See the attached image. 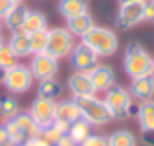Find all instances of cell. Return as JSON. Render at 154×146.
<instances>
[{
    "mask_svg": "<svg viewBox=\"0 0 154 146\" xmlns=\"http://www.w3.org/2000/svg\"><path fill=\"white\" fill-rule=\"evenodd\" d=\"M152 62L154 59L148 55V51L139 43H129L125 47L123 55V68L129 78H139V76L152 74Z\"/></svg>",
    "mask_w": 154,
    "mask_h": 146,
    "instance_id": "obj_1",
    "label": "cell"
},
{
    "mask_svg": "<svg viewBox=\"0 0 154 146\" xmlns=\"http://www.w3.org/2000/svg\"><path fill=\"white\" fill-rule=\"evenodd\" d=\"M105 97H103V103L107 105L109 113H111V119H117V121H123L127 119L129 115H135L137 113V107L133 103V97L129 94V90H125L123 86L119 84H113L111 88L103 92Z\"/></svg>",
    "mask_w": 154,
    "mask_h": 146,
    "instance_id": "obj_2",
    "label": "cell"
},
{
    "mask_svg": "<svg viewBox=\"0 0 154 146\" xmlns=\"http://www.w3.org/2000/svg\"><path fill=\"white\" fill-rule=\"evenodd\" d=\"M80 39H82L84 45L90 47L98 56H111L119 49V37L115 35V31L107 29V27H102V26H94Z\"/></svg>",
    "mask_w": 154,
    "mask_h": 146,
    "instance_id": "obj_3",
    "label": "cell"
},
{
    "mask_svg": "<svg viewBox=\"0 0 154 146\" xmlns=\"http://www.w3.org/2000/svg\"><path fill=\"white\" fill-rule=\"evenodd\" d=\"M80 107V115L84 121L92 125V127H103L111 121V113H109L107 105L103 103V99H100L98 96H88V97H78L76 99Z\"/></svg>",
    "mask_w": 154,
    "mask_h": 146,
    "instance_id": "obj_4",
    "label": "cell"
},
{
    "mask_svg": "<svg viewBox=\"0 0 154 146\" xmlns=\"http://www.w3.org/2000/svg\"><path fill=\"white\" fill-rule=\"evenodd\" d=\"M74 35L66 27H53L47 31V47L45 53H49L55 59H66L70 51L74 49Z\"/></svg>",
    "mask_w": 154,
    "mask_h": 146,
    "instance_id": "obj_5",
    "label": "cell"
},
{
    "mask_svg": "<svg viewBox=\"0 0 154 146\" xmlns=\"http://www.w3.org/2000/svg\"><path fill=\"white\" fill-rule=\"evenodd\" d=\"M33 74H31L29 66H23V64H14L12 68H8L6 74L2 78V84L6 86L8 92L16 96H22L26 92H29L31 84H33Z\"/></svg>",
    "mask_w": 154,
    "mask_h": 146,
    "instance_id": "obj_6",
    "label": "cell"
},
{
    "mask_svg": "<svg viewBox=\"0 0 154 146\" xmlns=\"http://www.w3.org/2000/svg\"><path fill=\"white\" fill-rule=\"evenodd\" d=\"M144 22V2H123L117 10L115 23L119 29H133Z\"/></svg>",
    "mask_w": 154,
    "mask_h": 146,
    "instance_id": "obj_7",
    "label": "cell"
},
{
    "mask_svg": "<svg viewBox=\"0 0 154 146\" xmlns=\"http://www.w3.org/2000/svg\"><path fill=\"white\" fill-rule=\"evenodd\" d=\"M29 70L33 74L35 80H51L57 76L59 72V59L51 56L49 53H39V55H33L29 62Z\"/></svg>",
    "mask_w": 154,
    "mask_h": 146,
    "instance_id": "obj_8",
    "label": "cell"
},
{
    "mask_svg": "<svg viewBox=\"0 0 154 146\" xmlns=\"http://www.w3.org/2000/svg\"><path fill=\"white\" fill-rule=\"evenodd\" d=\"M55 103H57L55 99H45L41 96H37L33 99V103H31L27 113L39 125V129H45V127L55 123Z\"/></svg>",
    "mask_w": 154,
    "mask_h": 146,
    "instance_id": "obj_9",
    "label": "cell"
},
{
    "mask_svg": "<svg viewBox=\"0 0 154 146\" xmlns=\"http://www.w3.org/2000/svg\"><path fill=\"white\" fill-rule=\"evenodd\" d=\"M68 59H70V64H72L74 70H78V72H90L92 68L98 64L100 56L96 55L90 47H86L82 41H80L78 45H74V49L70 51Z\"/></svg>",
    "mask_w": 154,
    "mask_h": 146,
    "instance_id": "obj_10",
    "label": "cell"
},
{
    "mask_svg": "<svg viewBox=\"0 0 154 146\" xmlns=\"http://www.w3.org/2000/svg\"><path fill=\"white\" fill-rule=\"evenodd\" d=\"M68 90H70L72 99L98 94L94 84H92V80H90V76H88V72H78V70H74V74H70V78H68Z\"/></svg>",
    "mask_w": 154,
    "mask_h": 146,
    "instance_id": "obj_11",
    "label": "cell"
},
{
    "mask_svg": "<svg viewBox=\"0 0 154 146\" xmlns=\"http://www.w3.org/2000/svg\"><path fill=\"white\" fill-rule=\"evenodd\" d=\"M88 76H90L96 92H105L107 88H111L113 84H115V72H113V68L109 66V64H100L98 62L88 72Z\"/></svg>",
    "mask_w": 154,
    "mask_h": 146,
    "instance_id": "obj_12",
    "label": "cell"
},
{
    "mask_svg": "<svg viewBox=\"0 0 154 146\" xmlns=\"http://www.w3.org/2000/svg\"><path fill=\"white\" fill-rule=\"evenodd\" d=\"M129 94L133 99L137 101H146L154 97V76L146 74V76H139V78H131V88Z\"/></svg>",
    "mask_w": 154,
    "mask_h": 146,
    "instance_id": "obj_13",
    "label": "cell"
},
{
    "mask_svg": "<svg viewBox=\"0 0 154 146\" xmlns=\"http://www.w3.org/2000/svg\"><path fill=\"white\" fill-rule=\"evenodd\" d=\"M80 107L76 99H60L55 103V121H63V123H74L80 119Z\"/></svg>",
    "mask_w": 154,
    "mask_h": 146,
    "instance_id": "obj_14",
    "label": "cell"
},
{
    "mask_svg": "<svg viewBox=\"0 0 154 146\" xmlns=\"http://www.w3.org/2000/svg\"><path fill=\"white\" fill-rule=\"evenodd\" d=\"M137 121L143 132H154V99L139 101L137 105Z\"/></svg>",
    "mask_w": 154,
    "mask_h": 146,
    "instance_id": "obj_15",
    "label": "cell"
},
{
    "mask_svg": "<svg viewBox=\"0 0 154 146\" xmlns=\"http://www.w3.org/2000/svg\"><path fill=\"white\" fill-rule=\"evenodd\" d=\"M94 18H92V14H80V16H74V18H68L66 20V29L70 31L74 37H82V35H86L88 31L94 27Z\"/></svg>",
    "mask_w": 154,
    "mask_h": 146,
    "instance_id": "obj_16",
    "label": "cell"
},
{
    "mask_svg": "<svg viewBox=\"0 0 154 146\" xmlns=\"http://www.w3.org/2000/svg\"><path fill=\"white\" fill-rule=\"evenodd\" d=\"M8 47L12 49V53H14L18 59H20V56L31 55V53H29V33H26L22 27L16 29V31H12L10 41H8Z\"/></svg>",
    "mask_w": 154,
    "mask_h": 146,
    "instance_id": "obj_17",
    "label": "cell"
},
{
    "mask_svg": "<svg viewBox=\"0 0 154 146\" xmlns=\"http://www.w3.org/2000/svg\"><path fill=\"white\" fill-rule=\"evenodd\" d=\"M57 8H59V14L68 20V18H74V16L86 14L88 0H59Z\"/></svg>",
    "mask_w": 154,
    "mask_h": 146,
    "instance_id": "obj_18",
    "label": "cell"
},
{
    "mask_svg": "<svg viewBox=\"0 0 154 146\" xmlns=\"http://www.w3.org/2000/svg\"><path fill=\"white\" fill-rule=\"evenodd\" d=\"M22 29L26 31V33H33V31L47 29V16L43 14V12H37V10H27Z\"/></svg>",
    "mask_w": 154,
    "mask_h": 146,
    "instance_id": "obj_19",
    "label": "cell"
},
{
    "mask_svg": "<svg viewBox=\"0 0 154 146\" xmlns=\"http://www.w3.org/2000/svg\"><path fill=\"white\" fill-rule=\"evenodd\" d=\"M12 121H14V123L18 125V127L22 129L23 132H26L27 138H29V136L41 135V129H39V125L35 123L33 119H31V115H29L27 111H18L16 115H12Z\"/></svg>",
    "mask_w": 154,
    "mask_h": 146,
    "instance_id": "obj_20",
    "label": "cell"
},
{
    "mask_svg": "<svg viewBox=\"0 0 154 146\" xmlns=\"http://www.w3.org/2000/svg\"><path fill=\"white\" fill-rule=\"evenodd\" d=\"M26 14H27V8L23 6V4H16V6L2 18V22L10 31H16V29H20V27L23 26Z\"/></svg>",
    "mask_w": 154,
    "mask_h": 146,
    "instance_id": "obj_21",
    "label": "cell"
},
{
    "mask_svg": "<svg viewBox=\"0 0 154 146\" xmlns=\"http://www.w3.org/2000/svg\"><path fill=\"white\" fill-rule=\"evenodd\" d=\"M90 135H92V125L88 123V121H84L82 117L76 119L74 123H70V127H68V136H70L76 144H80L82 140H86Z\"/></svg>",
    "mask_w": 154,
    "mask_h": 146,
    "instance_id": "obj_22",
    "label": "cell"
},
{
    "mask_svg": "<svg viewBox=\"0 0 154 146\" xmlns=\"http://www.w3.org/2000/svg\"><path fill=\"white\" fill-rule=\"evenodd\" d=\"M2 125H4V129H6V132H8V138H10L12 146H23V144H26L27 135L14 123V121H12V117H8Z\"/></svg>",
    "mask_w": 154,
    "mask_h": 146,
    "instance_id": "obj_23",
    "label": "cell"
},
{
    "mask_svg": "<svg viewBox=\"0 0 154 146\" xmlns=\"http://www.w3.org/2000/svg\"><path fill=\"white\" fill-rule=\"evenodd\" d=\"M60 92H63V88H60V84L57 82L55 78L41 80L39 86H37V96L45 97V99H57V97L60 96Z\"/></svg>",
    "mask_w": 154,
    "mask_h": 146,
    "instance_id": "obj_24",
    "label": "cell"
},
{
    "mask_svg": "<svg viewBox=\"0 0 154 146\" xmlns=\"http://www.w3.org/2000/svg\"><path fill=\"white\" fill-rule=\"evenodd\" d=\"M109 146H137V136L127 129H119V131L111 132L107 136Z\"/></svg>",
    "mask_w": 154,
    "mask_h": 146,
    "instance_id": "obj_25",
    "label": "cell"
},
{
    "mask_svg": "<svg viewBox=\"0 0 154 146\" xmlns=\"http://www.w3.org/2000/svg\"><path fill=\"white\" fill-rule=\"evenodd\" d=\"M47 31H49V29H41V31H33V33H29V53H31V55L45 53Z\"/></svg>",
    "mask_w": 154,
    "mask_h": 146,
    "instance_id": "obj_26",
    "label": "cell"
},
{
    "mask_svg": "<svg viewBox=\"0 0 154 146\" xmlns=\"http://www.w3.org/2000/svg\"><path fill=\"white\" fill-rule=\"evenodd\" d=\"M16 60H18V56L12 53V49L8 47V43H2V45H0V66H2L4 70H8V68H12L14 64H18Z\"/></svg>",
    "mask_w": 154,
    "mask_h": 146,
    "instance_id": "obj_27",
    "label": "cell"
},
{
    "mask_svg": "<svg viewBox=\"0 0 154 146\" xmlns=\"http://www.w3.org/2000/svg\"><path fill=\"white\" fill-rule=\"evenodd\" d=\"M18 111H20V107H18V101H16L14 97H2V99H0V115H2L4 119L16 115Z\"/></svg>",
    "mask_w": 154,
    "mask_h": 146,
    "instance_id": "obj_28",
    "label": "cell"
},
{
    "mask_svg": "<svg viewBox=\"0 0 154 146\" xmlns=\"http://www.w3.org/2000/svg\"><path fill=\"white\" fill-rule=\"evenodd\" d=\"M41 136H43L45 140H49V142L55 146V144H57V140H59L60 136H63V132H60L59 129L55 127V125H49V127L41 129Z\"/></svg>",
    "mask_w": 154,
    "mask_h": 146,
    "instance_id": "obj_29",
    "label": "cell"
},
{
    "mask_svg": "<svg viewBox=\"0 0 154 146\" xmlns=\"http://www.w3.org/2000/svg\"><path fill=\"white\" fill-rule=\"evenodd\" d=\"M78 146H109V140H107V136H103V135H90Z\"/></svg>",
    "mask_w": 154,
    "mask_h": 146,
    "instance_id": "obj_30",
    "label": "cell"
},
{
    "mask_svg": "<svg viewBox=\"0 0 154 146\" xmlns=\"http://www.w3.org/2000/svg\"><path fill=\"white\" fill-rule=\"evenodd\" d=\"M26 146H53L49 140H45L41 135H37V136H29V138L26 140Z\"/></svg>",
    "mask_w": 154,
    "mask_h": 146,
    "instance_id": "obj_31",
    "label": "cell"
},
{
    "mask_svg": "<svg viewBox=\"0 0 154 146\" xmlns=\"http://www.w3.org/2000/svg\"><path fill=\"white\" fill-rule=\"evenodd\" d=\"M14 6H16V4L12 2V0H0V20H2Z\"/></svg>",
    "mask_w": 154,
    "mask_h": 146,
    "instance_id": "obj_32",
    "label": "cell"
},
{
    "mask_svg": "<svg viewBox=\"0 0 154 146\" xmlns=\"http://www.w3.org/2000/svg\"><path fill=\"white\" fill-rule=\"evenodd\" d=\"M144 20H150V22H154V0L144 2Z\"/></svg>",
    "mask_w": 154,
    "mask_h": 146,
    "instance_id": "obj_33",
    "label": "cell"
},
{
    "mask_svg": "<svg viewBox=\"0 0 154 146\" xmlns=\"http://www.w3.org/2000/svg\"><path fill=\"white\" fill-rule=\"evenodd\" d=\"M55 146H78V144H76L74 140L68 136V132H66V135H63L59 140H57V144H55Z\"/></svg>",
    "mask_w": 154,
    "mask_h": 146,
    "instance_id": "obj_34",
    "label": "cell"
},
{
    "mask_svg": "<svg viewBox=\"0 0 154 146\" xmlns=\"http://www.w3.org/2000/svg\"><path fill=\"white\" fill-rule=\"evenodd\" d=\"M0 146H12L10 138H8V132L4 129V125H0Z\"/></svg>",
    "mask_w": 154,
    "mask_h": 146,
    "instance_id": "obj_35",
    "label": "cell"
},
{
    "mask_svg": "<svg viewBox=\"0 0 154 146\" xmlns=\"http://www.w3.org/2000/svg\"><path fill=\"white\" fill-rule=\"evenodd\" d=\"M143 142L146 146H154V132H143Z\"/></svg>",
    "mask_w": 154,
    "mask_h": 146,
    "instance_id": "obj_36",
    "label": "cell"
},
{
    "mask_svg": "<svg viewBox=\"0 0 154 146\" xmlns=\"http://www.w3.org/2000/svg\"><path fill=\"white\" fill-rule=\"evenodd\" d=\"M53 125H55V127L59 129V131L63 132V135H66V132H68V127H70V125H68V123H63V121H55V123H53Z\"/></svg>",
    "mask_w": 154,
    "mask_h": 146,
    "instance_id": "obj_37",
    "label": "cell"
},
{
    "mask_svg": "<svg viewBox=\"0 0 154 146\" xmlns=\"http://www.w3.org/2000/svg\"><path fill=\"white\" fill-rule=\"evenodd\" d=\"M123 2H148V0H119V4H123Z\"/></svg>",
    "mask_w": 154,
    "mask_h": 146,
    "instance_id": "obj_38",
    "label": "cell"
},
{
    "mask_svg": "<svg viewBox=\"0 0 154 146\" xmlns=\"http://www.w3.org/2000/svg\"><path fill=\"white\" fill-rule=\"evenodd\" d=\"M4 74H6V70H4L2 66H0V82H2V78H4Z\"/></svg>",
    "mask_w": 154,
    "mask_h": 146,
    "instance_id": "obj_39",
    "label": "cell"
},
{
    "mask_svg": "<svg viewBox=\"0 0 154 146\" xmlns=\"http://www.w3.org/2000/svg\"><path fill=\"white\" fill-rule=\"evenodd\" d=\"M12 2H14V4H22L23 0H12Z\"/></svg>",
    "mask_w": 154,
    "mask_h": 146,
    "instance_id": "obj_40",
    "label": "cell"
},
{
    "mask_svg": "<svg viewBox=\"0 0 154 146\" xmlns=\"http://www.w3.org/2000/svg\"><path fill=\"white\" fill-rule=\"evenodd\" d=\"M2 43H4V41H2V33H0V45H2Z\"/></svg>",
    "mask_w": 154,
    "mask_h": 146,
    "instance_id": "obj_41",
    "label": "cell"
},
{
    "mask_svg": "<svg viewBox=\"0 0 154 146\" xmlns=\"http://www.w3.org/2000/svg\"><path fill=\"white\" fill-rule=\"evenodd\" d=\"M152 76H154V62H152Z\"/></svg>",
    "mask_w": 154,
    "mask_h": 146,
    "instance_id": "obj_42",
    "label": "cell"
},
{
    "mask_svg": "<svg viewBox=\"0 0 154 146\" xmlns=\"http://www.w3.org/2000/svg\"><path fill=\"white\" fill-rule=\"evenodd\" d=\"M23 146H26V144H23Z\"/></svg>",
    "mask_w": 154,
    "mask_h": 146,
    "instance_id": "obj_43",
    "label": "cell"
}]
</instances>
